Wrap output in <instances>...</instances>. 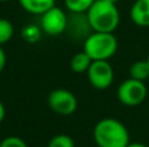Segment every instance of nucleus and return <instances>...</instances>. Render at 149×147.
I'll use <instances>...</instances> for the list:
<instances>
[{"mask_svg": "<svg viewBox=\"0 0 149 147\" xmlns=\"http://www.w3.org/2000/svg\"><path fill=\"white\" fill-rule=\"evenodd\" d=\"M85 16L89 27L100 33H114L120 22L118 7L109 0H95Z\"/></svg>", "mask_w": 149, "mask_h": 147, "instance_id": "1", "label": "nucleus"}, {"mask_svg": "<svg viewBox=\"0 0 149 147\" xmlns=\"http://www.w3.org/2000/svg\"><path fill=\"white\" fill-rule=\"evenodd\" d=\"M93 138L98 147H127L130 132L122 121L106 117L94 125Z\"/></svg>", "mask_w": 149, "mask_h": 147, "instance_id": "2", "label": "nucleus"}, {"mask_svg": "<svg viewBox=\"0 0 149 147\" xmlns=\"http://www.w3.org/2000/svg\"><path fill=\"white\" fill-rule=\"evenodd\" d=\"M118 49V39L113 33L93 31L84 41V49L90 59L110 60Z\"/></svg>", "mask_w": 149, "mask_h": 147, "instance_id": "3", "label": "nucleus"}, {"mask_svg": "<svg viewBox=\"0 0 149 147\" xmlns=\"http://www.w3.org/2000/svg\"><path fill=\"white\" fill-rule=\"evenodd\" d=\"M148 95V89L143 81L130 77L123 81L116 90L119 102L126 107H136L145 100Z\"/></svg>", "mask_w": 149, "mask_h": 147, "instance_id": "4", "label": "nucleus"}, {"mask_svg": "<svg viewBox=\"0 0 149 147\" xmlns=\"http://www.w3.org/2000/svg\"><path fill=\"white\" fill-rule=\"evenodd\" d=\"M89 83L97 90H106L114 82V69L109 60H94L86 72Z\"/></svg>", "mask_w": 149, "mask_h": 147, "instance_id": "5", "label": "nucleus"}, {"mask_svg": "<svg viewBox=\"0 0 149 147\" xmlns=\"http://www.w3.org/2000/svg\"><path fill=\"white\" fill-rule=\"evenodd\" d=\"M50 109L60 116H70L77 109V98L67 89H55L47 96Z\"/></svg>", "mask_w": 149, "mask_h": 147, "instance_id": "6", "label": "nucleus"}, {"mask_svg": "<svg viewBox=\"0 0 149 147\" xmlns=\"http://www.w3.org/2000/svg\"><path fill=\"white\" fill-rule=\"evenodd\" d=\"M68 17L65 12L59 7H52L41 16V29L50 36H58L63 34L68 27Z\"/></svg>", "mask_w": 149, "mask_h": 147, "instance_id": "7", "label": "nucleus"}, {"mask_svg": "<svg viewBox=\"0 0 149 147\" xmlns=\"http://www.w3.org/2000/svg\"><path fill=\"white\" fill-rule=\"evenodd\" d=\"M132 22L140 27H149V0H135L130 10Z\"/></svg>", "mask_w": 149, "mask_h": 147, "instance_id": "8", "label": "nucleus"}, {"mask_svg": "<svg viewBox=\"0 0 149 147\" xmlns=\"http://www.w3.org/2000/svg\"><path fill=\"white\" fill-rule=\"evenodd\" d=\"M22 9L30 14L42 16L45 12L55 7L56 0H18Z\"/></svg>", "mask_w": 149, "mask_h": 147, "instance_id": "9", "label": "nucleus"}, {"mask_svg": "<svg viewBox=\"0 0 149 147\" xmlns=\"http://www.w3.org/2000/svg\"><path fill=\"white\" fill-rule=\"evenodd\" d=\"M93 63V60L90 59V56L85 51L79 52L71 59V69L74 73H86L89 69L90 64Z\"/></svg>", "mask_w": 149, "mask_h": 147, "instance_id": "10", "label": "nucleus"}, {"mask_svg": "<svg viewBox=\"0 0 149 147\" xmlns=\"http://www.w3.org/2000/svg\"><path fill=\"white\" fill-rule=\"evenodd\" d=\"M130 76L131 78L139 81H147L149 78V64L147 60H137L130 67Z\"/></svg>", "mask_w": 149, "mask_h": 147, "instance_id": "11", "label": "nucleus"}, {"mask_svg": "<svg viewBox=\"0 0 149 147\" xmlns=\"http://www.w3.org/2000/svg\"><path fill=\"white\" fill-rule=\"evenodd\" d=\"M95 0H64L65 8L74 14L86 13Z\"/></svg>", "mask_w": 149, "mask_h": 147, "instance_id": "12", "label": "nucleus"}, {"mask_svg": "<svg viewBox=\"0 0 149 147\" xmlns=\"http://www.w3.org/2000/svg\"><path fill=\"white\" fill-rule=\"evenodd\" d=\"M15 34V26L7 18H0V46L7 44Z\"/></svg>", "mask_w": 149, "mask_h": 147, "instance_id": "13", "label": "nucleus"}, {"mask_svg": "<svg viewBox=\"0 0 149 147\" xmlns=\"http://www.w3.org/2000/svg\"><path fill=\"white\" fill-rule=\"evenodd\" d=\"M47 147H74V142L68 134H56L49 141Z\"/></svg>", "mask_w": 149, "mask_h": 147, "instance_id": "14", "label": "nucleus"}, {"mask_svg": "<svg viewBox=\"0 0 149 147\" xmlns=\"http://www.w3.org/2000/svg\"><path fill=\"white\" fill-rule=\"evenodd\" d=\"M0 147H29V146L26 145V142L22 138L17 137V135H9V137H5L0 142Z\"/></svg>", "mask_w": 149, "mask_h": 147, "instance_id": "15", "label": "nucleus"}, {"mask_svg": "<svg viewBox=\"0 0 149 147\" xmlns=\"http://www.w3.org/2000/svg\"><path fill=\"white\" fill-rule=\"evenodd\" d=\"M5 65H7V55H5L3 46H0V73L4 70Z\"/></svg>", "mask_w": 149, "mask_h": 147, "instance_id": "16", "label": "nucleus"}, {"mask_svg": "<svg viewBox=\"0 0 149 147\" xmlns=\"http://www.w3.org/2000/svg\"><path fill=\"white\" fill-rule=\"evenodd\" d=\"M5 113H7V111H5V106L3 104V102L0 100V124H1V122L4 121V119H5Z\"/></svg>", "mask_w": 149, "mask_h": 147, "instance_id": "17", "label": "nucleus"}, {"mask_svg": "<svg viewBox=\"0 0 149 147\" xmlns=\"http://www.w3.org/2000/svg\"><path fill=\"white\" fill-rule=\"evenodd\" d=\"M127 147H148L147 145H144V143H140V142H130Z\"/></svg>", "mask_w": 149, "mask_h": 147, "instance_id": "18", "label": "nucleus"}, {"mask_svg": "<svg viewBox=\"0 0 149 147\" xmlns=\"http://www.w3.org/2000/svg\"><path fill=\"white\" fill-rule=\"evenodd\" d=\"M7 1H12V0H0V3H7Z\"/></svg>", "mask_w": 149, "mask_h": 147, "instance_id": "19", "label": "nucleus"}, {"mask_svg": "<svg viewBox=\"0 0 149 147\" xmlns=\"http://www.w3.org/2000/svg\"><path fill=\"white\" fill-rule=\"evenodd\" d=\"M109 1H113V3H115V4H116V3H118L119 0H109Z\"/></svg>", "mask_w": 149, "mask_h": 147, "instance_id": "20", "label": "nucleus"}, {"mask_svg": "<svg viewBox=\"0 0 149 147\" xmlns=\"http://www.w3.org/2000/svg\"><path fill=\"white\" fill-rule=\"evenodd\" d=\"M147 61H148V64H149V55H148V57H147Z\"/></svg>", "mask_w": 149, "mask_h": 147, "instance_id": "21", "label": "nucleus"}]
</instances>
